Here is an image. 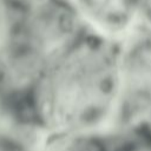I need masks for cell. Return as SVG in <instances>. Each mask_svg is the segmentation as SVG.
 Instances as JSON below:
<instances>
[{
	"instance_id": "obj_1",
	"label": "cell",
	"mask_w": 151,
	"mask_h": 151,
	"mask_svg": "<svg viewBox=\"0 0 151 151\" xmlns=\"http://www.w3.org/2000/svg\"><path fill=\"white\" fill-rule=\"evenodd\" d=\"M119 50L120 38L88 28L47 68L31 99L42 137L111 125L118 97Z\"/></svg>"
},
{
	"instance_id": "obj_2",
	"label": "cell",
	"mask_w": 151,
	"mask_h": 151,
	"mask_svg": "<svg viewBox=\"0 0 151 151\" xmlns=\"http://www.w3.org/2000/svg\"><path fill=\"white\" fill-rule=\"evenodd\" d=\"M151 119V31L133 26L120 38L119 84L112 127H137Z\"/></svg>"
},
{
	"instance_id": "obj_3",
	"label": "cell",
	"mask_w": 151,
	"mask_h": 151,
	"mask_svg": "<svg viewBox=\"0 0 151 151\" xmlns=\"http://www.w3.org/2000/svg\"><path fill=\"white\" fill-rule=\"evenodd\" d=\"M86 24L104 34L122 38L136 22L139 0H71Z\"/></svg>"
},
{
	"instance_id": "obj_4",
	"label": "cell",
	"mask_w": 151,
	"mask_h": 151,
	"mask_svg": "<svg viewBox=\"0 0 151 151\" xmlns=\"http://www.w3.org/2000/svg\"><path fill=\"white\" fill-rule=\"evenodd\" d=\"M133 26L151 31V0H139L136 22Z\"/></svg>"
},
{
	"instance_id": "obj_5",
	"label": "cell",
	"mask_w": 151,
	"mask_h": 151,
	"mask_svg": "<svg viewBox=\"0 0 151 151\" xmlns=\"http://www.w3.org/2000/svg\"><path fill=\"white\" fill-rule=\"evenodd\" d=\"M143 126H145V127L147 129V131H149V133L151 134V119H150V120H149V122H147V123H146L145 125H143Z\"/></svg>"
}]
</instances>
